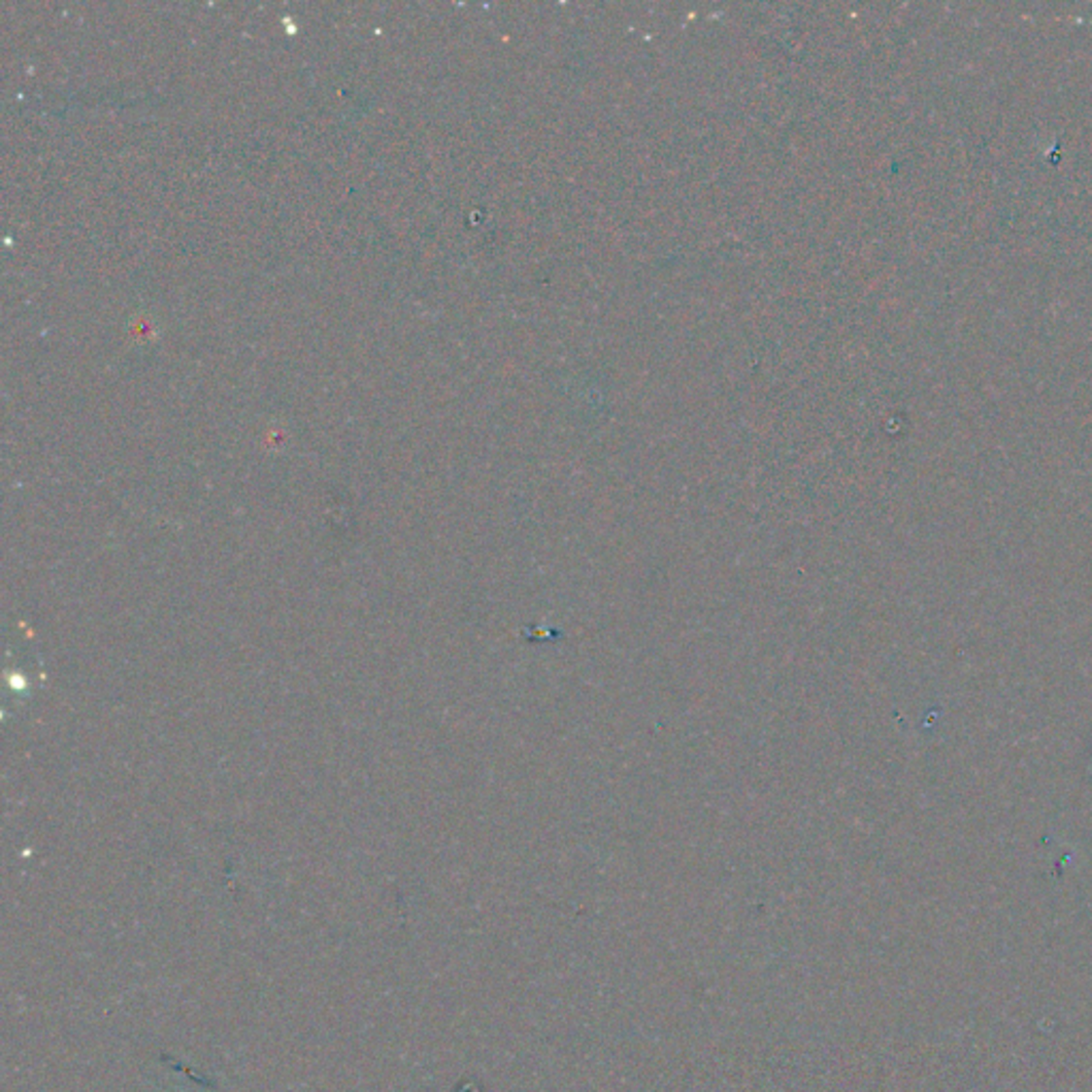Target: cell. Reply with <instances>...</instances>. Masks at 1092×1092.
<instances>
[]
</instances>
